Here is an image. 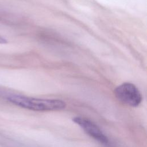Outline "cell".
I'll use <instances>...</instances> for the list:
<instances>
[{"mask_svg": "<svg viewBox=\"0 0 147 147\" xmlns=\"http://www.w3.org/2000/svg\"><path fill=\"white\" fill-rule=\"evenodd\" d=\"M7 42V40L3 37L0 36V44H4Z\"/></svg>", "mask_w": 147, "mask_h": 147, "instance_id": "4", "label": "cell"}, {"mask_svg": "<svg viewBox=\"0 0 147 147\" xmlns=\"http://www.w3.org/2000/svg\"><path fill=\"white\" fill-rule=\"evenodd\" d=\"M114 94L120 102L131 107H137L142 100L140 91L131 83L125 82L117 86L114 89Z\"/></svg>", "mask_w": 147, "mask_h": 147, "instance_id": "2", "label": "cell"}, {"mask_svg": "<svg viewBox=\"0 0 147 147\" xmlns=\"http://www.w3.org/2000/svg\"><path fill=\"white\" fill-rule=\"evenodd\" d=\"M72 121L78 125L86 133L100 143L104 145H107L109 143L108 137L103 133L98 126L91 120L77 116L72 118Z\"/></svg>", "mask_w": 147, "mask_h": 147, "instance_id": "3", "label": "cell"}, {"mask_svg": "<svg viewBox=\"0 0 147 147\" xmlns=\"http://www.w3.org/2000/svg\"><path fill=\"white\" fill-rule=\"evenodd\" d=\"M6 99L17 106L37 111L61 110L67 106L66 103L60 99L37 98L17 94L9 95Z\"/></svg>", "mask_w": 147, "mask_h": 147, "instance_id": "1", "label": "cell"}]
</instances>
